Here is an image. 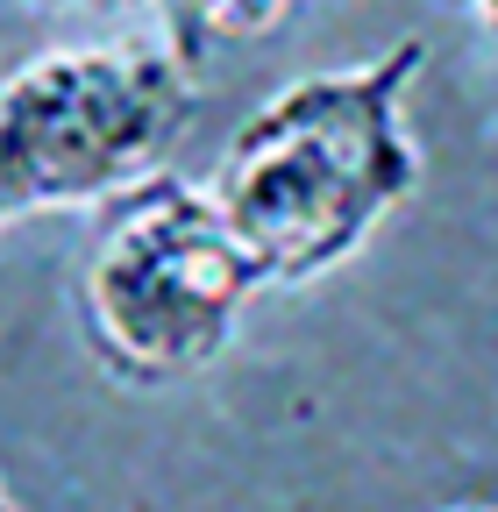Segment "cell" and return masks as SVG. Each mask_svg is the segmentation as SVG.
Masks as SVG:
<instances>
[{
	"mask_svg": "<svg viewBox=\"0 0 498 512\" xmlns=\"http://www.w3.org/2000/svg\"><path fill=\"white\" fill-rule=\"evenodd\" d=\"M29 8H86V0H29Z\"/></svg>",
	"mask_w": 498,
	"mask_h": 512,
	"instance_id": "6",
	"label": "cell"
},
{
	"mask_svg": "<svg viewBox=\"0 0 498 512\" xmlns=\"http://www.w3.org/2000/svg\"><path fill=\"white\" fill-rule=\"evenodd\" d=\"M299 0H164V22L171 43L200 64L207 43H249V36H271L278 22H292Z\"/></svg>",
	"mask_w": 498,
	"mask_h": 512,
	"instance_id": "4",
	"label": "cell"
},
{
	"mask_svg": "<svg viewBox=\"0 0 498 512\" xmlns=\"http://www.w3.org/2000/svg\"><path fill=\"white\" fill-rule=\"evenodd\" d=\"M0 512H22V505H15V498H8V505H0Z\"/></svg>",
	"mask_w": 498,
	"mask_h": 512,
	"instance_id": "8",
	"label": "cell"
},
{
	"mask_svg": "<svg viewBox=\"0 0 498 512\" xmlns=\"http://www.w3.org/2000/svg\"><path fill=\"white\" fill-rule=\"evenodd\" d=\"M193 121V57L164 43H72L22 57L0 86V221L114 207L157 178Z\"/></svg>",
	"mask_w": 498,
	"mask_h": 512,
	"instance_id": "3",
	"label": "cell"
},
{
	"mask_svg": "<svg viewBox=\"0 0 498 512\" xmlns=\"http://www.w3.org/2000/svg\"><path fill=\"white\" fill-rule=\"evenodd\" d=\"M442 512H498V505H442Z\"/></svg>",
	"mask_w": 498,
	"mask_h": 512,
	"instance_id": "7",
	"label": "cell"
},
{
	"mask_svg": "<svg viewBox=\"0 0 498 512\" xmlns=\"http://www.w3.org/2000/svg\"><path fill=\"white\" fill-rule=\"evenodd\" d=\"M420 64L427 43L399 36L363 64L299 72L249 107L235 143L221 150L214 200L264 264V285L328 278L378 235L392 207L413 200L420 143L406 100Z\"/></svg>",
	"mask_w": 498,
	"mask_h": 512,
	"instance_id": "1",
	"label": "cell"
},
{
	"mask_svg": "<svg viewBox=\"0 0 498 512\" xmlns=\"http://www.w3.org/2000/svg\"><path fill=\"white\" fill-rule=\"evenodd\" d=\"M470 8H477V22H484V36L498 43V0H470Z\"/></svg>",
	"mask_w": 498,
	"mask_h": 512,
	"instance_id": "5",
	"label": "cell"
},
{
	"mask_svg": "<svg viewBox=\"0 0 498 512\" xmlns=\"http://www.w3.org/2000/svg\"><path fill=\"white\" fill-rule=\"evenodd\" d=\"M257 292L264 264L228 228L214 185L157 171L107 207L86 249L79 335L114 384L157 392L221 363Z\"/></svg>",
	"mask_w": 498,
	"mask_h": 512,
	"instance_id": "2",
	"label": "cell"
}]
</instances>
